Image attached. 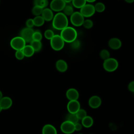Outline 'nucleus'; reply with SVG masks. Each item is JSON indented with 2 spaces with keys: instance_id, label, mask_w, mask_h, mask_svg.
<instances>
[{
  "instance_id": "obj_18",
  "label": "nucleus",
  "mask_w": 134,
  "mask_h": 134,
  "mask_svg": "<svg viewBox=\"0 0 134 134\" xmlns=\"http://www.w3.org/2000/svg\"><path fill=\"white\" fill-rule=\"evenodd\" d=\"M55 67L57 70L60 72H64L68 69V64L63 60H58L55 63Z\"/></svg>"
},
{
  "instance_id": "obj_37",
  "label": "nucleus",
  "mask_w": 134,
  "mask_h": 134,
  "mask_svg": "<svg viewBox=\"0 0 134 134\" xmlns=\"http://www.w3.org/2000/svg\"><path fill=\"white\" fill-rule=\"evenodd\" d=\"M82 127H83V126L81 124V123H80V122H78L74 124L75 131H80V130H82Z\"/></svg>"
},
{
  "instance_id": "obj_13",
  "label": "nucleus",
  "mask_w": 134,
  "mask_h": 134,
  "mask_svg": "<svg viewBox=\"0 0 134 134\" xmlns=\"http://www.w3.org/2000/svg\"><path fill=\"white\" fill-rule=\"evenodd\" d=\"M66 97L69 100H78L79 98V93L77 90L74 88H70L66 92Z\"/></svg>"
},
{
  "instance_id": "obj_43",
  "label": "nucleus",
  "mask_w": 134,
  "mask_h": 134,
  "mask_svg": "<svg viewBox=\"0 0 134 134\" xmlns=\"http://www.w3.org/2000/svg\"><path fill=\"white\" fill-rule=\"evenodd\" d=\"M2 110H3V109H2V108H1V106H0V113H1V111H2Z\"/></svg>"
},
{
  "instance_id": "obj_26",
  "label": "nucleus",
  "mask_w": 134,
  "mask_h": 134,
  "mask_svg": "<svg viewBox=\"0 0 134 134\" xmlns=\"http://www.w3.org/2000/svg\"><path fill=\"white\" fill-rule=\"evenodd\" d=\"M86 0H72V5L77 8H81L86 4Z\"/></svg>"
},
{
  "instance_id": "obj_38",
  "label": "nucleus",
  "mask_w": 134,
  "mask_h": 134,
  "mask_svg": "<svg viewBox=\"0 0 134 134\" xmlns=\"http://www.w3.org/2000/svg\"><path fill=\"white\" fill-rule=\"evenodd\" d=\"M128 89L130 92L132 93L134 92V82L133 81H131L129 83L128 85Z\"/></svg>"
},
{
  "instance_id": "obj_1",
  "label": "nucleus",
  "mask_w": 134,
  "mask_h": 134,
  "mask_svg": "<svg viewBox=\"0 0 134 134\" xmlns=\"http://www.w3.org/2000/svg\"><path fill=\"white\" fill-rule=\"evenodd\" d=\"M68 26L67 16L63 13L59 12L56 14L52 19V26L57 29L62 30Z\"/></svg>"
},
{
  "instance_id": "obj_45",
  "label": "nucleus",
  "mask_w": 134,
  "mask_h": 134,
  "mask_svg": "<svg viewBox=\"0 0 134 134\" xmlns=\"http://www.w3.org/2000/svg\"><path fill=\"white\" fill-rule=\"evenodd\" d=\"M90 134H93V133H90Z\"/></svg>"
},
{
  "instance_id": "obj_10",
  "label": "nucleus",
  "mask_w": 134,
  "mask_h": 134,
  "mask_svg": "<svg viewBox=\"0 0 134 134\" xmlns=\"http://www.w3.org/2000/svg\"><path fill=\"white\" fill-rule=\"evenodd\" d=\"M34 32V31L32 28L28 27L24 28L20 31V37L26 42H30L32 41Z\"/></svg>"
},
{
  "instance_id": "obj_17",
  "label": "nucleus",
  "mask_w": 134,
  "mask_h": 134,
  "mask_svg": "<svg viewBox=\"0 0 134 134\" xmlns=\"http://www.w3.org/2000/svg\"><path fill=\"white\" fill-rule=\"evenodd\" d=\"M42 134H57V131L54 126L48 124L43 126Z\"/></svg>"
},
{
  "instance_id": "obj_42",
  "label": "nucleus",
  "mask_w": 134,
  "mask_h": 134,
  "mask_svg": "<svg viewBox=\"0 0 134 134\" xmlns=\"http://www.w3.org/2000/svg\"><path fill=\"white\" fill-rule=\"evenodd\" d=\"M3 97V94L2 92L0 91V99Z\"/></svg>"
},
{
  "instance_id": "obj_14",
  "label": "nucleus",
  "mask_w": 134,
  "mask_h": 134,
  "mask_svg": "<svg viewBox=\"0 0 134 134\" xmlns=\"http://www.w3.org/2000/svg\"><path fill=\"white\" fill-rule=\"evenodd\" d=\"M13 104L12 99L8 96L3 97L0 99V106L2 109L6 110L9 109Z\"/></svg>"
},
{
  "instance_id": "obj_4",
  "label": "nucleus",
  "mask_w": 134,
  "mask_h": 134,
  "mask_svg": "<svg viewBox=\"0 0 134 134\" xmlns=\"http://www.w3.org/2000/svg\"><path fill=\"white\" fill-rule=\"evenodd\" d=\"M104 70L107 72H114L118 67V61L113 58H109L108 59L104 60L103 64Z\"/></svg>"
},
{
  "instance_id": "obj_34",
  "label": "nucleus",
  "mask_w": 134,
  "mask_h": 134,
  "mask_svg": "<svg viewBox=\"0 0 134 134\" xmlns=\"http://www.w3.org/2000/svg\"><path fill=\"white\" fill-rule=\"evenodd\" d=\"M15 57L17 59L21 60L25 57L22 50H17L15 52Z\"/></svg>"
},
{
  "instance_id": "obj_22",
  "label": "nucleus",
  "mask_w": 134,
  "mask_h": 134,
  "mask_svg": "<svg viewBox=\"0 0 134 134\" xmlns=\"http://www.w3.org/2000/svg\"><path fill=\"white\" fill-rule=\"evenodd\" d=\"M65 120L70 121L74 124L78 122L79 121L75 114H72V113H69L66 115L65 117Z\"/></svg>"
},
{
  "instance_id": "obj_32",
  "label": "nucleus",
  "mask_w": 134,
  "mask_h": 134,
  "mask_svg": "<svg viewBox=\"0 0 134 134\" xmlns=\"http://www.w3.org/2000/svg\"><path fill=\"white\" fill-rule=\"evenodd\" d=\"M82 25L86 29H91L93 26V22L92 20L87 19L84 20Z\"/></svg>"
},
{
  "instance_id": "obj_35",
  "label": "nucleus",
  "mask_w": 134,
  "mask_h": 134,
  "mask_svg": "<svg viewBox=\"0 0 134 134\" xmlns=\"http://www.w3.org/2000/svg\"><path fill=\"white\" fill-rule=\"evenodd\" d=\"M71 46L73 49H78L80 46V42L76 39L75 40L71 42Z\"/></svg>"
},
{
  "instance_id": "obj_24",
  "label": "nucleus",
  "mask_w": 134,
  "mask_h": 134,
  "mask_svg": "<svg viewBox=\"0 0 134 134\" xmlns=\"http://www.w3.org/2000/svg\"><path fill=\"white\" fill-rule=\"evenodd\" d=\"M63 13L65 16H71L74 12L72 6L71 5L68 4L67 3H66L65 6L63 9Z\"/></svg>"
},
{
  "instance_id": "obj_8",
  "label": "nucleus",
  "mask_w": 134,
  "mask_h": 134,
  "mask_svg": "<svg viewBox=\"0 0 134 134\" xmlns=\"http://www.w3.org/2000/svg\"><path fill=\"white\" fill-rule=\"evenodd\" d=\"M60 129L65 134H71L75 131L74 124L70 121L65 120L61 124Z\"/></svg>"
},
{
  "instance_id": "obj_3",
  "label": "nucleus",
  "mask_w": 134,
  "mask_h": 134,
  "mask_svg": "<svg viewBox=\"0 0 134 134\" xmlns=\"http://www.w3.org/2000/svg\"><path fill=\"white\" fill-rule=\"evenodd\" d=\"M50 46L55 51H59L62 49L64 46V41L59 35H54L50 40Z\"/></svg>"
},
{
  "instance_id": "obj_11",
  "label": "nucleus",
  "mask_w": 134,
  "mask_h": 134,
  "mask_svg": "<svg viewBox=\"0 0 134 134\" xmlns=\"http://www.w3.org/2000/svg\"><path fill=\"white\" fill-rule=\"evenodd\" d=\"M80 108V103L77 100H69L67 104V109L69 113L75 114Z\"/></svg>"
},
{
  "instance_id": "obj_44",
  "label": "nucleus",
  "mask_w": 134,
  "mask_h": 134,
  "mask_svg": "<svg viewBox=\"0 0 134 134\" xmlns=\"http://www.w3.org/2000/svg\"><path fill=\"white\" fill-rule=\"evenodd\" d=\"M77 134H83V133H77Z\"/></svg>"
},
{
  "instance_id": "obj_36",
  "label": "nucleus",
  "mask_w": 134,
  "mask_h": 134,
  "mask_svg": "<svg viewBox=\"0 0 134 134\" xmlns=\"http://www.w3.org/2000/svg\"><path fill=\"white\" fill-rule=\"evenodd\" d=\"M26 25L27 27L28 28H32V27L34 26V21H33V19H28L26 20Z\"/></svg>"
},
{
  "instance_id": "obj_33",
  "label": "nucleus",
  "mask_w": 134,
  "mask_h": 134,
  "mask_svg": "<svg viewBox=\"0 0 134 134\" xmlns=\"http://www.w3.org/2000/svg\"><path fill=\"white\" fill-rule=\"evenodd\" d=\"M54 35L53 31L51 29L46 30L44 33V37L48 40H51V38L54 36Z\"/></svg>"
},
{
  "instance_id": "obj_12",
  "label": "nucleus",
  "mask_w": 134,
  "mask_h": 134,
  "mask_svg": "<svg viewBox=\"0 0 134 134\" xmlns=\"http://www.w3.org/2000/svg\"><path fill=\"white\" fill-rule=\"evenodd\" d=\"M88 103L90 107L93 109H96L100 106L102 104V99L98 96L93 95L89 98Z\"/></svg>"
},
{
  "instance_id": "obj_19",
  "label": "nucleus",
  "mask_w": 134,
  "mask_h": 134,
  "mask_svg": "<svg viewBox=\"0 0 134 134\" xmlns=\"http://www.w3.org/2000/svg\"><path fill=\"white\" fill-rule=\"evenodd\" d=\"M94 123V120L93 118L90 116H86L83 119L81 120V124L85 128L91 127Z\"/></svg>"
},
{
  "instance_id": "obj_25",
  "label": "nucleus",
  "mask_w": 134,
  "mask_h": 134,
  "mask_svg": "<svg viewBox=\"0 0 134 134\" xmlns=\"http://www.w3.org/2000/svg\"><path fill=\"white\" fill-rule=\"evenodd\" d=\"M34 3L35 6H38L44 8L48 5V0H34Z\"/></svg>"
},
{
  "instance_id": "obj_20",
  "label": "nucleus",
  "mask_w": 134,
  "mask_h": 134,
  "mask_svg": "<svg viewBox=\"0 0 134 134\" xmlns=\"http://www.w3.org/2000/svg\"><path fill=\"white\" fill-rule=\"evenodd\" d=\"M21 50L24 56L26 57H31L35 53L34 50L30 45H26Z\"/></svg>"
},
{
  "instance_id": "obj_9",
  "label": "nucleus",
  "mask_w": 134,
  "mask_h": 134,
  "mask_svg": "<svg viewBox=\"0 0 134 134\" xmlns=\"http://www.w3.org/2000/svg\"><path fill=\"white\" fill-rule=\"evenodd\" d=\"M66 3L63 0H52L50 4V9L54 12H60L63 10Z\"/></svg>"
},
{
  "instance_id": "obj_21",
  "label": "nucleus",
  "mask_w": 134,
  "mask_h": 134,
  "mask_svg": "<svg viewBox=\"0 0 134 134\" xmlns=\"http://www.w3.org/2000/svg\"><path fill=\"white\" fill-rule=\"evenodd\" d=\"M30 46L32 47L35 52H39L42 48V43L41 41L32 40L30 42Z\"/></svg>"
},
{
  "instance_id": "obj_46",
  "label": "nucleus",
  "mask_w": 134,
  "mask_h": 134,
  "mask_svg": "<svg viewBox=\"0 0 134 134\" xmlns=\"http://www.w3.org/2000/svg\"><path fill=\"white\" fill-rule=\"evenodd\" d=\"M0 2H1V1H0Z\"/></svg>"
},
{
  "instance_id": "obj_2",
  "label": "nucleus",
  "mask_w": 134,
  "mask_h": 134,
  "mask_svg": "<svg viewBox=\"0 0 134 134\" xmlns=\"http://www.w3.org/2000/svg\"><path fill=\"white\" fill-rule=\"evenodd\" d=\"M60 36L64 42L71 43L76 39L77 34L74 28L68 26L61 30Z\"/></svg>"
},
{
  "instance_id": "obj_30",
  "label": "nucleus",
  "mask_w": 134,
  "mask_h": 134,
  "mask_svg": "<svg viewBox=\"0 0 134 134\" xmlns=\"http://www.w3.org/2000/svg\"><path fill=\"white\" fill-rule=\"evenodd\" d=\"M99 56L101 59H102L104 60H105L110 58V53L107 50L103 49L100 51L99 53Z\"/></svg>"
},
{
  "instance_id": "obj_40",
  "label": "nucleus",
  "mask_w": 134,
  "mask_h": 134,
  "mask_svg": "<svg viewBox=\"0 0 134 134\" xmlns=\"http://www.w3.org/2000/svg\"><path fill=\"white\" fill-rule=\"evenodd\" d=\"M96 0H86V2H87L88 3H93L95 2Z\"/></svg>"
},
{
  "instance_id": "obj_6",
  "label": "nucleus",
  "mask_w": 134,
  "mask_h": 134,
  "mask_svg": "<svg viewBox=\"0 0 134 134\" xmlns=\"http://www.w3.org/2000/svg\"><path fill=\"white\" fill-rule=\"evenodd\" d=\"M70 16V21L73 26L79 27L83 25L84 17L81 15L80 12H73Z\"/></svg>"
},
{
  "instance_id": "obj_27",
  "label": "nucleus",
  "mask_w": 134,
  "mask_h": 134,
  "mask_svg": "<svg viewBox=\"0 0 134 134\" xmlns=\"http://www.w3.org/2000/svg\"><path fill=\"white\" fill-rule=\"evenodd\" d=\"M94 6L95 10L98 13H102L103 12L105 9V5L104 3L102 2H98Z\"/></svg>"
},
{
  "instance_id": "obj_41",
  "label": "nucleus",
  "mask_w": 134,
  "mask_h": 134,
  "mask_svg": "<svg viewBox=\"0 0 134 134\" xmlns=\"http://www.w3.org/2000/svg\"><path fill=\"white\" fill-rule=\"evenodd\" d=\"M65 3H70L72 1V0H63Z\"/></svg>"
},
{
  "instance_id": "obj_16",
  "label": "nucleus",
  "mask_w": 134,
  "mask_h": 134,
  "mask_svg": "<svg viewBox=\"0 0 134 134\" xmlns=\"http://www.w3.org/2000/svg\"><path fill=\"white\" fill-rule=\"evenodd\" d=\"M41 16L44 20V21H49L52 20L54 16L52 10L50 8H44L43 9Z\"/></svg>"
},
{
  "instance_id": "obj_28",
  "label": "nucleus",
  "mask_w": 134,
  "mask_h": 134,
  "mask_svg": "<svg viewBox=\"0 0 134 134\" xmlns=\"http://www.w3.org/2000/svg\"><path fill=\"white\" fill-rule=\"evenodd\" d=\"M75 114L79 120H81L82 119H83L85 117H86L87 116L86 111L84 109H82V108H80L75 113Z\"/></svg>"
},
{
  "instance_id": "obj_23",
  "label": "nucleus",
  "mask_w": 134,
  "mask_h": 134,
  "mask_svg": "<svg viewBox=\"0 0 134 134\" xmlns=\"http://www.w3.org/2000/svg\"><path fill=\"white\" fill-rule=\"evenodd\" d=\"M33 21H34V26L36 27H40L44 24L45 21L42 18V17L40 15V16H36L33 19Z\"/></svg>"
},
{
  "instance_id": "obj_15",
  "label": "nucleus",
  "mask_w": 134,
  "mask_h": 134,
  "mask_svg": "<svg viewBox=\"0 0 134 134\" xmlns=\"http://www.w3.org/2000/svg\"><path fill=\"white\" fill-rule=\"evenodd\" d=\"M121 41L117 38H111L108 41V46L113 50L119 49L121 46Z\"/></svg>"
},
{
  "instance_id": "obj_29",
  "label": "nucleus",
  "mask_w": 134,
  "mask_h": 134,
  "mask_svg": "<svg viewBox=\"0 0 134 134\" xmlns=\"http://www.w3.org/2000/svg\"><path fill=\"white\" fill-rule=\"evenodd\" d=\"M43 9V8H42L39 7V6H34L32 7V10H31L32 14L36 16H40V15H41V14H42Z\"/></svg>"
},
{
  "instance_id": "obj_39",
  "label": "nucleus",
  "mask_w": 134,
  "mask_h": 134,
  "mask_svg": "<svg viewBox=\"0 0 134 134\" xmlns=\"http://www.w3.org/2000/svg\"><path fill=\"white\" fill-rule=\"evenodd\" d=\"M125 1L128 3H132L134 2V0H125Z\"/></svg>"
},
{
  "instance_id": "obj_5",
  "label": "nucleus",
  "mask_w": 134,
  "mask_h": 134,
  "mask_svg": "<svg viewBox=\"0 0 134 134\" xmlns=\"http://www.w3.org/2000/svg\"><path fill=\"white\" fill-rule=\"evenodd\" d=\"M26 43L25 41L20 36H17L11 40L10 44L13 49L17 51L21 50L26 46Z\"/></svg>"
},
{
  "instance_id": "obj_31",
  "label": "nucleus",
  "mask_w": 134,
  "mask_h": 134,
  "mask_svg": "<svg viewBox=\"0 0 134 134\" xmlns=\"http://www.w3.org/2000/svg\"><path fill=\"white\" fill-rule=\"evenodd\" d=\"M42 38V34L39 31H35L34 32L32 35V40L35 41H41Z\"/></svg>"
},
{
  "instance_id": "obj_7",
  "label": "nucleus",
  "mask_w": 134,
  "mask_h": 134,
  "mask_svg": "<svg viewBox=\"0 0 134 134\" xmlns=\"http://www.w3.org/2000/svg\"><path fill=\"white\" fill-rule=\"evenodd\" d=\"M95 12L94 6L90 4L84 5L80 8V13L84 17H90L92 16Z\"/></svg>"
}]
</instances>
